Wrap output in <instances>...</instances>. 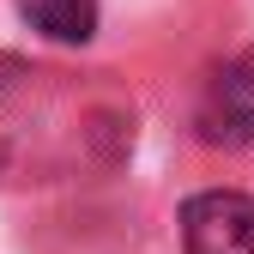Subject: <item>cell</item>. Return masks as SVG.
<instances>
[{
  "label": "cell",
  "mask_w": 254,
  "mask_h": 254,
  "mask_svg": "<svg viewBox=\"0 0 254 254\" xmlns=\"http://www.w3.org/2000/svg\"><path fill=\"white\" fill-rule=\"evenodd\" d=\"M182 254H254V200L212 188L182 206Z\"/></svg>",
  "instance_id": "obj_1"
},
{
  "label": "cell",
  "mask_w": 254,
  "mask_h": 254,
  "mask_svg": "<svg viewBox=\"0 0 254 254\" xmlns=\"http://www.w3.org/2000/svg\"><path fill=\"white\" fill-rule=\"evenodd\" d=\"M200 139L206 145H248L254 139V55H242L236 67L212 79L200 103Z\"/></svg>",
  "instance_id": "obj_2"
},
{
  "label": "cell",
  "mask_w": 254,
  "mask_h": 254,
  "mask_svg": "<svg viewBox=\"0 0 254 254\" xmlns=\"http://www.w3.org/2000/svg\"><path fill=\"white\" fill-rule=\"evenodd\" d=\"M18 12L55 43H91L97 30V0H18Z\"/></svg>",
  "instance_id": "obj_3"
}]
</instances>
